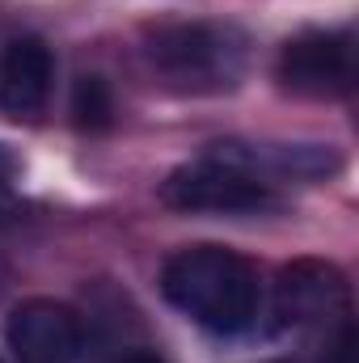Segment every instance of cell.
<instances>
[{"instance_id":"cell-1","label":"cell","mask_w":359,"mask_h":363,"mask_svg":"<svg viewBox=\"0 0 359 363\" xmlns=\"http://www.w3.org/2000/svg\"><path fill=\"white\" fill-rule=\"evenodd\" d=\"M161 287L170 304L211 334H241L263 313V283L250 258L228 245H186L165 271Z\"/></svg>"},{"instance_id":"cell-2","label":"cell","mask_w":359,"mask_h":363,"mask_svg":"<svg viewBox=\"0 0 359 363\" xmlns=\"http://www.w3.org/2000/svg\"><path fill=\"white\" fill-rule=\"evenodd\" d=\"M275 330L304 342V363H355L351 287L343 271L317 258L283 267L275 283Z\"/></svg>"},{"instance_id":"cell-3","label":"cell","mask_w":359,"mask_h":363,"mask_svg":"<svg viewBox=\"0 0 359 363\" xmlns=\"http://www.w3.org/2000/svg\"><path fill=\"white\" fill-rule=\"evenodd\" d=\"M144 60L153 77L174 93H224L241 81L250 43L224 21H178L157 26L144 38Z\"/></svg>"},{"instance_id":"cell-4","label":"cell","mask_w":359,"mask_h":363,"mask_svg":"<svg viewBox=\"0 0 359 363\" xmlns=\"http://www.w3.org/2000/svg\"><path fill=\"white\" fill-rule=\"evenodd\" d=\"M161 199L178 211H263L275 207V190L263 174L237 152V144H220V152L190 161L170 174Z\"/></svg>"},{"instance_id":"cell-5","label":"cell","mask_w":359,"mask_h":363,"mask_svg":"<svg viewBox=\"0 0 359 363\" xmlns=\"http://www.w3.org/2000/svg\"><path fill=\"white\" fill-rule=\"evenodd\" d=\"M279 81L296 97H347L355 85V43L347 30H304L279 51Z\"/></svg>"},{"instance_id":"cell-6","label":"cell","mask_w":359,"mask_h":363,"mask_svg":"<svg viewBox=\"0 0 359 363\" xmlns=\"http://www.w3.org/2000/svg\"><path fill=\"white\" fill-rule=\"evenodd\" d=\"M4 338L17 363H77L85 351V321L77 308L34 296L13 304Z\"/></svg>"},{"instance_id":"cell-7","label":"cell","mask_w":359,"mask_h":363,"mask_svg":"<svg viewBox=\"0 0 359 363\" xmlns=\"http://www.w3.org/2000/svg\"><path fill=\"white\" fill-rule=\"evenodd\" d=\"M51 81H55L51 47L30 34L13 38L0 60V106L13 118H34L51 97Z\"/></svg>"},{"instance_id":"cell-8","label":"cell","mask_w":359,"mask_h":363,"mask_svg":"<svg viewBox=\"0 0 359 363\" xmlns=\"http://www.w3.org/2000/svg\"><path fill=\"white\" fill-rule=\"evenodd\" d=\"M72 118H77V127H85V131L110 127V118H114V97H110V85H106L101 77H81V81H77Z\"/></svg>"},{"instance_id":"cell-9","label":"cell","mask_w":359,"mask_h":363,"mask_svg":"<svg viewBox=\"0 0 359 363\" xmlns=\"http://www.w3.org/2000/svg\"><path fill=\"white\" fill-rule=\"evenodd\" d=\"M114 363H165V359L153 355V351H127V355H118Z\"/></svg>"},{"instance_id":"cell-10","label":"cell","mask_w":359,"mask_h":363,"mask_svg":"<svg viewBox=\"0 0 359 363\" xmlns=\"http://www.w3.org/2000/svg\"><path fill=\"white\" fill-rule=\"evenodd\" d=\"M13 169H17V165H13V157L0 148V194H4V186H9V178H13Z\"/></svg>"},{"instance_id":"cell-11","label":"cell","mask_w":359,"mask_h":363,"mask_svg":"<svg viewBox=\"0 0 359 363\" xmlns=\"http://www.w3.org/2000/svg\"><path fill=\"white\" fill-rule=\"evenodd\" d=\"M0 363H4V359H0Z\"/></svg>"}]
</instances>
